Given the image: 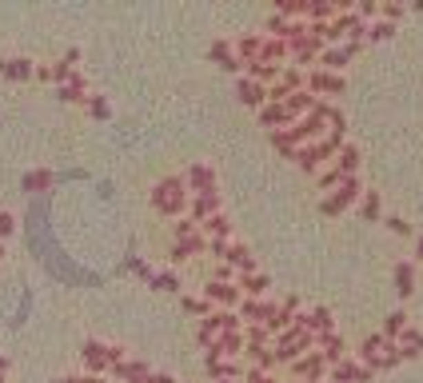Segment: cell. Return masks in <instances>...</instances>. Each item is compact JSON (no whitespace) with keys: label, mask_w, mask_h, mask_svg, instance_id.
<instances>
[{"label":"cell","mask_w":423,"mask_h":383,"mask_svg":"<svg viewBox=\"0 0 423 383\" xmlns=\"http://www.w3.org/2000/svg\"><path fill=\"white\" fill-rule=\"evenodd\" d=\"M24 240H28V251L56 276L60 284H72V287H100L104 284L96 271L80 268L76 260L60 248L56 231H52V196H32V204L24 211Z\"/></svg>","instance_id":"6da1fadb"},{"label":"cell","mask_w":423,"mask_h":383,"mask_svg":"<svg viewBox=\"0 0 423 383\" xmlns=\"http://www.w3.org/2000/svg\"><path fill=\"white\" fill-rule=\"evenodd\" d=\"M404 327H407V311H404V307H400V311H391V315H387V324H384V335H387V340H395V335H400Z\"/></svg>","instance_id":"74e56055"},{"label":"cell","mask_w":423,"mask_h":383,"mask_svg":"<svg viewBox=\"0 0 423 383\" xmlns=\"http://www.w3.org/2000/svg\"><path fill=\"white\" fill-rule=\"evenodd\" d=\"M80 360H84V367H88V375L108 371V344H100V340H84V347H80Z\"/></svg>","instance_id":"2e32d148"},{"label":"cell","mask_w":423,"mask_h":383,"mask_svg":"<svg viewBox=\"0 0 423 383\" xmlns=\"http://www.w3.org/2000/svg\"><path fill=\"white\" fill-rule=\"evenodd\" d=\"M316 347H320V355H324V364H340V360H347V344H344V335L331 327V331H324V335H316Z\"/></svg>","instance_id":"5bb4252c"},{"label":"cell","mask_w":423,"mask_h":383,"mask_svg":"<svg viewBox=\"0 0 423 383\" xmlns=\"http://www.w3.org/2000/svg\"><path fill=\"white\" fill-rule=\"evenodd\" d=\"M0 383H4V380H0Z\"/></svg>","instance_id":"91938a15"},{"label":"cell","mask_w":423,"mask_h":383,"mask_svg":"<svg viewBox=\"0 0 423 383\" xmlns=\"http://www.w3.org/2000/svg\"><path fill=\"white\" fill-rule=\"evenodd\" d=\"M108 371H112L120 383H148V375H152L144 360H124V364H112Z\"/></svg>","instance_id":"7402d4cb"},{"label":"cell","mask_w":423,"mask_h":383,"mask_svg":"<svg viewBox=\"0 0 423 383\" xmlns=\"http://www.w3.org/2000/svg\"><path fill=\"white\" fill-rule=\"evenodd\" d=\"M260 44H264L260 32H244L240 40H231V52H236L240 64H251V60H260Z\"/></svg>","instance_id":"cb8c5ba5"},{"label":"cell","mask_w":423,"mask_h":383,"mask_svg":"<svg viewBox=\"0 0 423 383\" xmlns=\"http://www.w3.org/2000/svg\"><path fill=\"white\" fill-rule=\"evenodd\" d=\"M304 88V72L300 68H280V76L276 84H268V104H284L291 92H300Z\"/></svg>","instance_id":"52a82bcc"},{"label":"cell","mask_w":423,"mask_h":383,"mask_svg":"<svg viewBox=\"0 0 423 383\" xmlns=\"http://www.w3.org/2000/svg\"><path fill=\"white\" fill-rule=\"evenodd\" d=\"M391 344L384 331H375V335H364L360 340V347H355V364H364L367 371H375L380 367V355H384V347Z\"/></svg>","instance_id":"30bf717a"},{"label":"cell","mask_w":423,"mask_h":383,"mask_svg":"<svg viewBox=\"0 0 423 383\" xmlns=\"http://www.w3.org/2000/svg\"><path fill=\"white\" fill-rule=\"evenodd\" d=\"M360 196H364L360 180H355V176H347V180H340V184L331 188V196H324L320 211H324V216H340V211H347L355 200H360Z\"/></svg>","instance_id":"277c9868"},{"label":"cell","mask_w":423,"mask_h":383,"mask_svg":"<svg viewBox=\"0 0 423 383\" xmlns=\"http://www.w3.org/2000/svg\"><path fill=\"white\" fill-rule=\"evenodd\" d=\"M0 76H4V60H0Z\"/></svg>","instance_id":"6f0895ef"},{"label":"cell","mask_w":423,"mask_h":383,"mask_svg":"<svg viewBox=\"0 0 423 383\" xmlns=\"http://www.w3.org/2000/svg\"><path fill=\"white\" fill-rule=\"evenodd\" d=\"M200 236H204V240H231V220L224 216V211H216L212 220L200 224Z\"/></svg>","instance_id":"f546056e"},{"label":"cell","mask_w":423,"mask_h":383,"mask_svg":"<svg viewBox=\"0 0 423 383\" xmlns=\"http://www.w3.org/2000/svg\"><path fill=\"white\" fill-rule=\"evenodd\" d=\"M76 60H80V52H68L64 60H56V64H48V80H52V84H68V76L76 72V68H72Z\"/></svg>","instance_id":"836d02e7"},{"label":"cell","mask_w":423,"mask_h":383,"mask_svg":"<svg viewBox=\"0 0 423 383\" xmlns=\"http://www.w3.org/2000/svg\"><path fill=\"white\" fill-rule=\"evenodd\" d=\"M148 383H176L172 375H164V371H156V375H148Z\"/></svg>","instance_id":"f5cc1de1"},{"label":"cell","mask_w":423,"mask_h":383,"mask_svg":"<svg viewBox=\"0 0 423 383\" xmlns=\"http://www.w3.org/2000/svg\"><path fill=\"white\" fill-rule=\"evenodd\" d=\"M395 291H400V300H407L411 291H415V264L407 260V264H395Z\"/></svg>","instance_id":"d6a6232c"},{"label":"cell","mask_w":423,"mask_h":383,"mask_svg":"<svg viewBox=\"0 0 423 383\" xmlns=\"http://www.w3.org/2000/svg\"><path fill=\"white\" fill-rule=\"evenodd\" d=\"M324 383H327V380H324Z\"/></svg>","instance_id":"94428289"},{"label":"cell","mask_w":423,"mask_h":383,"mask_svg":"<svg viewBox=\"0 0 423 383\" xmlns=\"http://www.w3.org/2000/svg\"><path fill=\"white\" fill-rule=\"evenodd\" d=\"M88 112L96 116V120H108L112 108H108V100H104V96H88Z\"/></svg>","instance_id":"60d3db41"},{"label":"cell","mask_w":423,"mask_h":383,"mask_svg":"<svg viewBox=\"0 0 423 383\" xmlns=\"http://www.w3.org/2000/svg\"><path fill=\"white\" fill-rule=\"evenodd\" d=\"M236 287H240L244 300H264L268 287H271V280L264 276V271H251V276H236Z\"/></svg>","instance_id":"44dd1931"},{"label":"cell","mask_w":423,"mask_h":383,"mask_svg":"<svg viewBox=\"0 0 423 383\" xmlns=\"http://www.w3.org/2000/svg\"><path fill=\"white\" fill-rule=\"evenodd\" d=\"M304 88H308L311 96H344V76L324 72V68H308V72H304Z\"/></svg>","instance_id":"8992f818"},{"label":"cell","mask_w":423,"mask_h":383,"mask_svg":"<svg viewBox=\"0 0 423 383\" xmlns=\"http://www.w3.org/2000/svg\"><path fill=\"white\" fill-rule=\"evenodd\" d=\"M360 48H364V44H336V48H324L320 60H316V68H324V72H336V76H340V68H344L347 60L360 56Z\"/></svg>","instance_id":"9c48e42d"},{"label":"cell","mask_w":423,"mask_h":383,"mask_svg":"<svg viewBox=\"0 0 423 383\" xmlns=\"http://www.w3.org/2000/svg\"><path fill=\"white\" fill-rule=\"evenodd\" d=\"M228 244L231 240H208V256L216 264H224V256H228Z\"/></svg>","instance_id":"ee69618b"},{"label":"cell","mask_w":423,"mask_h":383,"mask_svg":"<svg viewBox=\"0 0 423 383\" xmlns=\"http://www.w3.org/2000/svg\"><path fill=\"white\" fill-rule=\"evenodd\" d=\"M224 264H228V268H236V276H251V271H256V256H251L248 244L231 240V244H228V256H224Z\"/></svg>","instance_id":"e0dca14e"},{"label":"cell","mask_w":423,"mask_h":383,"mask_svg":"<svg viewBox=\"0 0 423 383\" xmlns=\"http://www.w3.org/2000/svg\"><path fill=\"white\" fill-rule=\"evenodd\" d=\"M380 12H384V17L391 20V24H395V20L404 17V4H380Z\"/></svg>","instance_id":"c3c4849f"},{"label":"cell","mask_w":423,"mask_h":383,"mask_svg":"<svg viewBox=\"0 0 423 383\" xmlns=\"http://www.w3.org/2000/svg\"><path fill=\"white\" fill-rule=\"evenodd\" d=\"M208 56L216 60V64H220L224 72H244V64L236 60V52H231V44H228V40H216V44L208 48Z\"/></svg>","instance_id":"83f0119b"},{"label":"cell","mask_w":423,"mask_h":383,"mask_svg":"<svg viewBox=\"0 0 423 383\" xmlns=\"http://www.w3.org/2000/svg\"><path fill=\"white\" fill-rule=\"evenodd\" d=\"M180 304H184V311H188V315H200V320H204V315H212V304H208V300H196V296H184Z\"/></svg>","instance_id":"f35d334b"},{"label":"cell","mask_w":423,"mask_h":383,"mask_svg":"<svg viewBox=\"0 0 423 383\" xmlns=\"http://www.w3.org/2000/svg\"><path fill=\"white\" fill-rule=\"evenodd\" d=\"M180 180H184L188 196H200V192H216V172H212V164H188V172L180 176Z\"/></svg>","instance_id":"7c38bea8"},{"label":"cell","mask_w":423,"mask_h":383,"mask_svg":"<svg viewBox=\"0 0 423 383\" xmlns=\"http://www.w3.org/2000/svg\"><path fill=\"white\" fill-rule=\"evenodd\" d=\"M0 260H4V248H0Z\"/></svg>","instance_id":"680465c9"},{"label":"cell","mask_w":423,"mask_h":383,"mask_svg":"<svg viewBox=\"0 0 423 383\" xmlns=\"http://www.w3.org/2000/svg\"><path fill=\"white\" fill-rule=\"evenodd\" d=\"M411 264H423V231L415 236V260H411Z\"/></svg>","instance_id":"816d5d0a"},{"label":"cell","mask_w":423,"mask_h":383,"mask_svg":"<svg viewBox=\"0 0 423 383\" xmlns=\"http://www.w3.org/2000/svg\"><path fill=\"white\" fill-rule=\"evenodd\" d=\"M124 268H128V271H136L140 280H152V268H148V264H144V260H140L136 251H128V260H124Z\"/></svg>","instance_id":"ab89813d"},{"label":"cell","mask_w":423,"mask_h":383,"mask_svg":"<svg viewBox=\"0 0 423 383\" xmlns=\"http://www.w3.org/2000/svg\"><path fill=\"white\" fill-rule=\"evenodd\" d=\"M296 311H300V300H296V296H288L284 304L276 307V315H271L268 324H264V327H268V335H271V340H276L280 331H288V327H291V320H296Z\"/></svg>","instance_id":"ffe728a7"},{"label":"cell","mask_w":423,"mask_h":383,"mask_svg":"<svg viewBox=\"0 0 423 383\" xmlns=\"http://www.w3.org/2000/svg\"><path fill=\"white\" fill-rule=\"evenodd\" d=\"M112 364H124V347H108V367Z\"/></svg>","instance_id":"f907efd6"},{"label":"cell","mask_w":423,"mask_h":383,"mask_svg":"<svg viewBox=\"0 0 423 383\" xmlns=\"http://www.w3.org/2000/svg\"><path fill=\"white\" fill-rule=\"evenodd\" d=\"M192 256H208V240L196 231V236H188V240H176L172 251H168V260L172 264H184V260H192Z\"/></svg>","instance_id":"ac0fdd59"},{"label":"cell","mask_w":423,"mask_h":383,"mask_svg":"<svg viewBox=\"0 0 423 383\" xmlns=\"http://www.w3.org/2000/svg\"><path fill=\"white\" fill-rule=\"evenodd\" d=\"M220 211V192H200V196H188V220L204 224Z\"/></svg>","instance_id":"4fadbf2b"},{"label":"cell","mask_w":423,"mask_h":383,"mask_svg":"<svg viewBox=\"0 0 423 383\" xmlns=\"http://www.w3.org/2000/svg\"><path fill=\"white\" fill-rule=\"evenodd\" d=\"M196 231H200V224H196V220H176V224H172V236H176V240H188V236H196Z\"/></svg>","instance_id":"b9f144b4"},{"label":"cell","mask_w":423,"mask_h":383,"mask_svg":"<svg viewBox=\"0 0 423 383\" xmlns=\"http://www.w3.org/2000/svg\"><path fill=\"white\" fill-rule=\"evenodd\" d=\"M384 224L395 231V236H411V224H404V216H387Z\"/></svg>","instance_id":"f6af8a7d"},{"label":"cell","mask_w":423,"mask_h":383,"mask_svg":"<svg viewBox=\"0 0 423 383\" xmlns=\"http://www.w3.org/2000/svg\"><path fill=\"white\" fill-rule=\"evenodd\" d=\"M331 160H336V164H331V172L340 176V180H347V176H355V168H360V152H355L351 144H344V148H340V152L331 156Z\"/></svg>","instance_id":"4316f807"},{"label":"cell","mask_w":423,"mask_h":383,"mask_svg":"<svg viewBox=\"0 0 423 383\" xmlns=\"http://www.w3.org/2000/svg\"><path fill=\"white\" fill-rule=\"evenodd\" d=\"M152 208L160 216H184L188 211V188H184V180L180 176H168V180H160L152 188Z\"/></svg>","instance_id":"7a4b0ae2"},{"label":"cell","mask_w":423,"mask_h":383,"mask_svg":"<svg viewBox=\"0 0 423 383\" xmlns=\"http://www.w3.org/2000/svg\"><path fill=\"white\" fill-rule=\"evenodd\" d=\"M308 351H316V335H308V331H296V327L280 331V335H276V347H271L276 364H291V360L308 355Z\"/></svg>","instance_id":"3957f363"},{"label":"cell","mask_w":423,"mask_h":383,"mask_svg":"<svg viewBox=\"0 0 423 383\" xmlns=\"http://www.w3.org/2000/svg\"><path fill=\"white\" fill-rule=\"evenodd\" d=\"M52 188H56L52 168H32V172L20 176V192H28V196H52Z\"/></svg>","instance_id":"8fae6325"},{"label":"cell","mask_w":423,"mask_h":383,"mask_svg":"<svg viewBox=\"0 0 423 383\" xmlns=\"http://www.w3.org/2000/svg\"><path fill=\"white\" fill-rule=\"evenodd\" d=\"M260 60H264V64H280V60H288V40L264 37V44H260Z\"/></svg>","instance_id":"1f68e13d"},{"label":"cell","mask_w":423,"mask_h":383,"mask_svg":"<svg viewBox=\"0 0 423 383\" xmlns=\"http://www.w3.org/2000/svg\"><path fill=\"white\" fill-rule=\"evenodd\" d=\"M56 96L64 100V104H88V80H84V72H72L68 84L56 88Z\"/></svg>","instance_id":"603a6c76"},{"label":"cell","mask_w":423,"mask_h":383,"mask_svg":"<svg viewBox=\"0 0 423 383\" xmlns=\"http://www.w3.org/2000/svg\"><path fill=\"white\" fill-rule=\"evenodd\" d=\"M204 367H208V375L216 383L220 380H244V367L236 364V360H204Z\"/></svg>","instance_id":"4dcf8cb0"},{"label":"cell","mask_w":423,"mask_h":383,"mask_svg":"<svg viewBox=\"0 0 423 383\" xmlns=\"http://www.w3.org/2000/svg\"><path fill=\"white\" fill-rule=\"evenodd\" d=\"M32 72H37V64H32V60H28V56L4 60V76H8V80H28V76H32Z\"/></svg>","instance_id":"e575fe53"},{"label":"cell","mask_w":423,"mask_h":383,"mask_svg":"<svg viewBox=\"0 0 423 383\" xmlns=\"http://www.w3.org/2000/svg\"><path fill=\"white\" fill-rule=\"evenodd\" d=\"M100 375H64V380H52V383H96Z\"/></svg>","instance_id":"681fc988"},{"label":"cell","mask_w":423,"mask_h":383,"mask_svg":"<svg viewBox=\"0 0 423 383\" xmlns=\"http://www.w3.org/2000/svg\"><path fill=\"white\" fill-rule=\"evenodd\" d=\"M28 307H32V296H24V300H20L17 315H12V327H20V324H24V315H28Z\"/></svg>","instance_id":"7dc6e473"},{"label":"cell","mask_w":423,"mask_h":383,"mask_svg":"<svg viewBox=\"0 0 423 383\" xmlns=\"http://www.w3.org/2000/svg\"><path fill=\"white\" fill-rule=\"evenodd\" d=\"M204 300H208V304H216L220 311H231V307L240 304L244 296H240V287H236V284H216V280H212V284L204 287Z\"/></svg>","instance_id":"9a60e30c"},{"label":"cell","mask_w":423,"mask_h":383,"mask_svg":"<svg viewBox=\"0 0 423 383\" xmlns=\"http://www.w3.org/2000/svg\"><path fill=\"white\" fill-rule=\"evenodd\" d=\"M236 96H240V104H248V108H256V112L268 104V88H264V84H256V80H248V76L236 80Z\"/></svg>","instance_id":"d6986e66"},{"label":"cell","mask_w":423,"mask_h":383,"mask_svg":"<svg viewBox=\"0 0 423 383\" xmlns=\"http://www.w3.org/2000/svg\"><path fill=\"white\" fill-rule=\"evenodd\" d=\"M355 17L360 20H375L380 17V0H360V4H355Z\"/></svg>","instance_id":"7bdbcfd3"},{"label":"cell","mask_w":423,"mask_h":383,"mask_svg":"<svg viewBox=\"0 0 423 383\" xmlns=\"http://www.w3.org/2000/svg\"><path fill=\"white\" fill-rule=\"evenodd\" d=\"M12 231H17V216H12V211H0V240L12 236Z\"/></svg>","instance_id":"bcb514c9"},{"label":"cell","mask_w":423,"mask_h":383,"mask_svg":"<svg viewBox=\"0 0 423 383\" xmlns=\"http://www.w3.org/2000/svg\"><path fill=\"white\" fill-rule=\"evenodd\" d=\"M395 347H400V355L404 360H420L423 355V331H415V327L407 324L400 335H395Z\"/></svg>","instance_id":"d4e9b609"},{"label":"cell","mask_w":423,"mask_h":383,"mask_svg":"<svg viewBox=\"0 0 423 383\" xmlns=\"http://www.w3.org/2000/svg\"><path fill=\"white\" fill-rule=\"evenodd\" d=\"M391 37H395V24H391V20H371V24H367V37H364V40L380 44V40H391Z\"/></svg>","instance_id":"d590c367"},{"label":"cell","mask_w":423,"mask_h":383,"mask_svg":"<svg viewBox=\"0 0 423 383\" xmlns=\"http://www.w3.org/2000/svg\"><path fill=\"white\" fill-rule=\"evenodd\" d=\"M220 383H240V380H220Z\"/></svg>","instance_id":"9f6ffc18"},{"label":"cell","mask_w":423,"mask_h":383,"mask_svg":"<svg viewBox=\"0 0 423 383\" xmlns=\"http://www.w3.org/2000/svg\"><path fill=\"white\" fill-rule=\"evenodd\" d=\"M355 204H360V216H364L367 224H380V220H384V200H380V192L364 188V196H360Z\"/></svg>","instance_id":"f1b7e54d"},{"label":"cell","mask_w":423,"mask_h":383,"mask_svg":"<svg viewBox=\"0 0 423 383\" xmlns=\"http://www.w3.org/2000/svg\"><path fill=\"white\" fill-rule=\"evenodd\" d=\"M371 375H375V371H367L364 364H355L351 355L327 367V383H371Z\"/></svg>","instance_id":"ba28073f"},{"label":"cell","mask_w":423,"mask_h":383,"mask_svg":"<svg viewBox=\"0 0 423 383\" xmlns=\"http://www.w3.org/2000/svg\"><path fill=\"white\" fill-rule=\"evenodd\" d=\"M291 375H296V383H324L327 380V364L320 351H308V355H300V360H291Z\"/></svg>","instance_id":"5b68a950"},{"label":"cell","mask_w":423,"mask_h":383,"mask_svg":"<svg viewBox=\"0 0 423 383\" xmlns=\"http://www.w3.org/2000/svg\"><path fill=\"white\" fill-rule=\"evenodd\" d=\"M148 287H156V291H180V280H176L172 271H152Z\"/></svg>","instance_id":"8d00e7d4"},{"label":"cell","mask_w":423,"mask_h":383,"mask_svg":"<svg viewBox=\"0 0 423 383\" xmlns=\"http://www.w3.org/2000/svg\"><path fill=\"white\" fill-rule=\"evenodd\" d=\"M260 124H264V128H271V132H280V128H291L296 120L288 116V108H284V104H264V108H260Z\"/></svg>","instance_id":"484cf974"},{"label":"cell","mask_w":423,"mask_h":383,"mask_svg":"<svg viewBox=\"0 0 423 383\" xmlns=\"http://www.w3.org/2000/svg\"><path fill=\"white\" fill-rule=\"evenodd\" d=\"M268 383H296V380H276V375H271V380Z\"/></svg>","instance_id":"11a10c76"},{"label":"cell","mask_w":423,"mask_h":383,"mask_svg":"<svg viewBox=\"0 0 423 383\" xmlns=\"http://www.w3.org/2000/svg\"><path fill=\"white\" fill-rule=\"evenodd\" d=\"M4 375H8V360H4V355H0V380H4Z\"/></svg>","instance_id":"db71d44e"}]
</instances>
